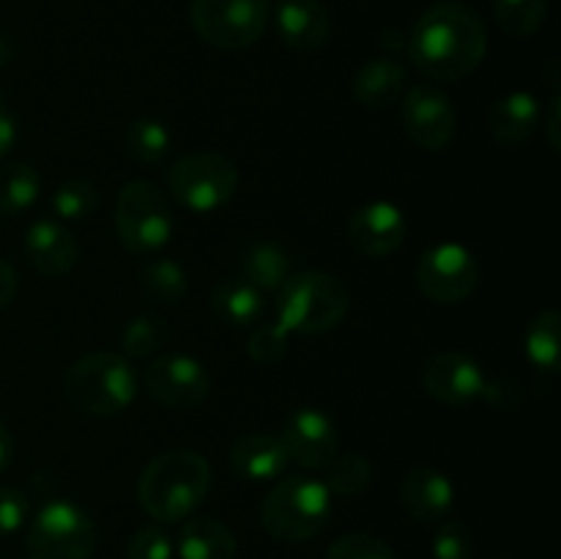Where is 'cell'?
Returning a JSON list of instances; mask_svg holds the SVG:
<instances>
[{
	"mask_svg": "<svg viewBox=\"0 0 561 559\" xmlns=\"http://www.w3.org/2000/svg\"><path fill=\"white\" fill-rule=\"evenodd\" d=\"M170 340V327L159 312H140L121 332V351L126 360H148Z\"/></svg>",
	"mask_w": 561,
	"mask_h": 559,
	"instance_id": "28",
	"label": "cell"
},
{
	"mask_svg": "<svg viewBox=\"0 0 561 559\" xmlns=\"http://www.w3.org/2000/svg\"><path fill=\"white\" fill-rule=\"evenodd\" d=\"M173 137L159 118H135L126 129V151L140 164H162L168 159Z\"/></svg>",
	"mask_w": 561,
	"mask_h": 559,
	"instance_id": "29",
	"label": "cell"
},
{
	"mask_svg": "<svg viewBox=\"0 0 561 559\" xmlns=\"http://www.w3.org/2000/svg\"><path fill=\"white\" fill-rule=\"evenodd\" d=\"M31 518V499L20 488H0V537L20 532Z\"/></svg>",
	"mask_w": 561,
	"mask_h": 559,
	"instance_id": "37",
	"label": "cell"
},
{
	"mask_svg": "<svg viewBox=\"0 0 561 559\" xmlns=\"http://www.w3.org/2000/svg\"><path fill=\"white\" fill-rule=\"evenodd\" d=\"M277 438L283 442L290 464L301 466L307 471L327 469L334 455L340 453V433L334 427L332 417L321 409H312V406L296 409L285 420Z\"/></svg>",
	"mask_w": 561,
	"mask_h": 559,
	"instance_id": "13",
	"label": "cell"
},
{
	"mask_svg": "<svg viewBox=\"0 0 561 559\" xmlns=\"http://www.w3.org/2000/svg\"><path fill=\"white\" fill-rule=\"evenodd\" d=\"M411 66L433 82H458L480 69L488 53V27L471 5L442 0L420 14L409 33Z\"/></svg>",
	"mask_w": 561,
	"mask_h": 559,
	"instance_id": "1",
	"label": "cell"
},
{
	"mask_svg": "<svg viewBox=\"0 0 561 559\" xmlns=\"http://www.w3.org/2000/svg\"><path fill=\"white\" fill-rule=\"evenodd\" d=\"M409 219L403 208L389 201H373L356 208L348 219V241L359 255L387 258L403 247Z\"/></svg>",
	"mask_w": 561,
	"mask_h": 559,
	"instance_id": "15",
	"label": "cell"
},
{
	"mask_svg": "<svg viewBox=\"0 0 561 559\" xmlns=\"http://www.w3.org/2000/svg\"><path fill=\"white\" fill-rule=\"evenodd\" d=\"M381 44L389 53H405V47H409V33L398 31V27H387L381 33Z\"/></svg>",
	"mask_w": 561,
	"mask_h": 559,
	"instance_id": "42",
	"label": "cell"
},
{
	"mask_svg": "<svg viewBox=\"0 0 561 559\" xmlns=\"http://www.w3.org/2000/svg\"><path fill=\"white\" fill-rule=\"evenodd\" d=\"M211 310L230 327H257L266 310V294L241 277H225L211 288Z\"/></svg>",
	"mask_w": 561,
	"mask_h": 559,
	"instance_id": "24",
	"label": "cell"
},
{
	"mask_svg": "<svg viewBox=\"0 0 561 559\" xmlns=\"http://www.w3.org/2000/svg\"><path fill=\"white\" fill-rule=\"evenodd\" d=\"M496 25L507 36L529 38L546 25L548 3L546 0H491Z\"/></svg>",
	"mask_w": 561,
	"mask_h": 559,
	"instance_id": "31",
	"label": "cell"
},
{
	"mask_svg": "<svg viewBox=\"0 0 561 559\" xmlns=\"http://www.w3.org/2000/svg\"><path fill=\"white\" fill-rule=\"evenodd\" d=\"M480 283V261L460 241H438L427 247L416 263V285L436 305H458L469 299Z\"/></svg>",
	"mask_w": 561,
	"mask_h": 559,
	"instance_id": "10",
	"label": "cell"
},
{
	"mask_svg": "<svg viewBox=\"0 0 561 559\" xmlns=\"http://www.w3.org/2000/svg\"><path fill=\"white\" fill-rule=\"evenodd\" d=\"M559 110H561V93L553 91L551 102H548V115H542V121H540V126L546 124L548 142H551L553 151H559V148H561V137H559Z\"/></svg>",
	"mask_w": 561,
	"mask_h": 559,
	"instance_id": "40",
	"label": "cell"
},
{
	"mask_svg": "<svg viewBox=\"0 0 561 559\" xmlns=\"http://www.w3.org/2000/svg\"><path fill=\"white\" fill-rule=\"evenodd\" d=\"M16 142V115L11 113L9 102L0 96V159L9 157Z\"/></svg>",
	"mask_w": 561,
	"mask_h": 559,
	"instance_id": "38",
	"label": "cell"
},
{
	"mask_svg": "<svg viewBox=\"0 0 561 559\" xmlns=\"http://www.w3.org/2000/svg\"><path fill=\"white\" fill-rule=\"evenodd\" d=\"M96 548V521L75 502L55 499L27 518V559H91Z\"/></svg>",
	"mask_w": 561,
	"mask_h": 559,
	"instance_id": "7",
	"label": "cell"
},
{
	"mask_svg": "<svg viewBox=\"0 0 561 559\" xmlns=\"http://www.w3.org/2000/svg\"><path fill=\"white\" fill-rule=\"evenodd\" d=\"M351 310V294L343 280L307 269L290 274L277 290V323L290 334H327L343 323Z\"/></svg>",
	"mask_w": 561,
	"mask_h": 559,
	"instance_id": "5",
	"label": "cell"
},
{
	"mask_svg": "<svg viewBox=\"0 0 561 559\" xmlns=\"http://www.w3.org/2000/svg\"><path fill=\"white\" fill-rule=\"evenodd\" d=\"M283 442L272 433H247L230 447V466L247 482H272L288 469Z\"/></svg>",
	"mask_w": 561,
	"mask_h": 559,
	"instance_id": "19",
	"label": "cell"
},
{
	"mask_svg": "<svg viewBox=\"0 0 561 559\" xmlns=\"http://www.w3.org/2000/svg\"><path fill=\"white\" fill-rule=\"evenodd\" d=\"M25 255L44 277H66L80 261V244L60 219L42 217L27 228Z\"/></svg>",
	"mask_w": 561,
	"mask_h": 559,
	"instance_id": "16",
	"label": "cell"
},
{
	"mask_svg": "<svg viewBox=\"0 0 561 559\" xmlns=\"http://www.w3.org/2000/svg\"><path fill=\"white\" fill-rule=\"evenodd\" d=\"M332 515V493L312 475H290L272 486L261 504V524L274 540L305 543L323 532Z\"/></svg>",
	"mask_w": 561,
	"mask_h": 559,
	"instance_id": "4",
	"label": "cell"
},
{
	"mask_svg": "<svg viewBox=\"0 0 561 559\" xmlns=\"http://www.w3.org/2000/svg\"><path fill=\"white\" fill-rule=\"evenodd\" d=\"M14 460V438H11V431L5 427V422L0 420V475L11 466Z\"/></svg>",
	"mask_w": 561,
	"mask_h": 559,
	"instance_id": "41",
	"label": "cell"
},
{
	"mask_svg": "<svg viewBox=\"0 0 561 559\" xmlns=\"http://www.w3.org/2000/svg\"><path fill=\"white\" fill-rule=\"evenodd\" d=\"M137 277H140V288L146 290L148 299L159 301V305H175L184 299L186 288H190L184 266L168 255H148L137 269Z\"/></svg>",
	"mask_w": 561,
	"mask_h": 559,
	"instance_id": "25",
	"label": "cell"
},
{
	"mask_svg": "<svg viewBox=\"0 0 561 559\" xmlns=\"http://www.w3.org/2000/svg\"><path fill=\"white\" fill-rule=\"evenodd\" d=\"M179 559H236V535L219 518H190L175 537Z\"/></svg>",
	"mask_w": 561,
	"mask_h": 559,
	"instance_id": "23",
	"label": "cell"
},
{
	"mask_svg": "<svg viewBox=\"0 0 561 559\" xmlns=\"http://www.w3.org/2000/svg\"><path fill=\"white\" fill-rule=\"evenodd\" d=\"M16 49H20V44H16L14 33L0 27V66H9L16 58Z\"/></svg>",
	"mask_w": 561,
	"mask_h": 559,
	"instance_id": "43",
	"label": "cell"
},
{
	"mask_svg": "<svg viewBox=\"0 0 561 559\" xmlns=\"http://www.w3.org/2000/svg\"><path fill=\"white\" fill-rule=\"evenodd\" d=\"M49 206L58 219H88L99 208V186L88 179H69L53 192Z\"/></svg>",
	"mask_w": 561,
	"mask_h": 559,
	"instance_id": "32",
	"label": "cell"
},
{
	"mask_svg": "<svg viewBox=\"0 0 561 559\" xmlns=\"http://www.w3.org/2000/svg\"><path fill=\"white\" fill-rule=\"evenodd\" d=\"M142 389L168 409H195L211 392V376L190 354H164L142 370Z\"/></svg>",
	"mask_w": 561,
	"mask_h": 559,
	"instance_id": "12",
	"label": "cell"
},
{
	"mask_svg": "<svg viewBox=\"0 0 561 559\" xmlns=\"http://www.w3.org/2000/svg\"><path fill=\"white\" fill-rule=\"evenodd\" d=\"M294 274V261L277 241H250L239 255V277L261 294H277Z\"/></svg>",
	"mask_w": 561,
	"mask_h": 559,
	"instance_id": "22",
	"label": "cell"
},
{
	"mask_svg": "<svg viewBox=\"0 0 561 559\" xmlns=\"http://www.w3.org/2000/svg\"><path fill=\"white\" fill-rule=\"evenodd\" d=\"M211 491V466L197 449L173 447L153 455L137 480V502L157 524L186 521Z\"/></svg>",
	"mask_w": 561,
	"mask_h": 559,
	"instance_id": "2",
	"label": "cell"
},
{
	"mask_svg": "<svg viewBox=\"0 0 561 559\" xmlns=\"http://www.w3.org/2000/svg\"><path fill=\"white\" fill-rule=\"evenodd\" d=\"M272 20L268 0H192L190 22L214 49L239 53L266 33Z\"/></svg>",
	"mask_w": 561,
	"mask_h": 559,
	"instance_id": "9",
	"label": "cell"
},
{
	"mask_svg": "<svg viewBox=\"0 0 561 559\" xmlns=\"http://www.w3.org/2000/svg\"><path fill=\"white\" fill-rule=\"evenodd\" d=\"M140 389L135 367L124 354L96 351L71 362L64 373V395L85 417H115L131 406Z\"/></svg>",
	"mask_w": 561,
	"mask_h": 559,
	"instance_id": "3",
	"label": "cell"
},
{
	"mask_svg": "<svg viewBox=\"0 0 561 559\" xmlns=\"http://www.w3.org/2000/svg\"><path fill=\"white\" fill-rule=\"evenodd\" d=\"M485 373L474 356L463 351H442L422 367V387L444 406H466L485 392Z\"/></svg>",
	"mask_w": 561,
	"mask_h": 559,
	"instance_id": "14",
	"label": "cell"
},
{
	"mask_svg": "<svg viewBox=\"0 0 561 559\" xmlns=\"http://www.w3.org/2000/svg\"><path fill=\"white\" fill-rule=\"evenodd\" d=\"M113 223L124 250L148 258L157 255L173 236V208L159 186L146 179H135L121 186Z\"/></svg>",
	"mask_w": 561,
	"mask_h": 559,
	"instance_id": "6",
	"label": "cell"
},
{
	"mask_svg": "<svg viewBox=\"0 0 561 559\" xmlns=\"http://www.w3.org/2000/svg\"><path fill=\"white\" fill-rule=\"evenodd\" d=\"M42 192V179L25 162L0 164V214L16 217L33 208Z\"/></svg>",
	"mask_w": 561,
	"mask_h": 559,
	"instance_id": "27",
	"label": "cell"
},
{
	"mask_svg": "<svg viewBox=\"0 0 561 559\" xmlns=\"http://www.w3.org/2000/svg\"><path fill=\"white\" fill-rule=\"evenodd\" d=\"M405 88V66L392 55H378L359 66L351 91L354 99L367 110H383L400 99Z\"/></svg>",
	"mask_w": 561,
	"mask_h": 559,
	"instance_id": "20",
	"label": "cell"
},
{
	"mask_svg": "<svg viewBox=\"0 0 561 559\" xmlns=\"http://www.w3.org/2000/svg\"><path fill=\"white\" fill-rule=\"evenodd\" d=\"M175 543L162 524H142L126 543V559H173Z\"/></svg>",
	"mask_w": 561,
	"mask_h": 559,
	"instance_id": "35",
	"label": "cell"
},
{
	"mask_svg": "<svg viewBox=\"0 0 561 559\" xmlns=\"http://www.w3.org/2000/svg\"><path fill=\"white\" fill-rule=\"evenodd\" d=\"M327 559H398L392 546L376 535H365V532H351V535L337 537L329 546Z\"/></svg>",
	"mask_w": 561,
	"mask_h": 559,
	"instance_id": "34",
	"label": "cell"
},
{
	"mask_svg": "<svg viewBox=\"0 0 561 559\" xmlns=\"http://www.w3.org/2000/svg\"><path fill=\"white\" fill-rule=\"evenodd\" d=\"M542 121V104L537 102L535 93L513 91L499 99L488 113V126L493 137L507 146H520L537 132Z\"/></svg>",
	"mask_w": 561,
	"mask_h": 559,
	"instance_id": "21",
	"label": "cell"
},
{
	"mask_svg": "<svg viewBox=\"0 0 561 559\" xmlns=\"http://www.w3.org/2000/svg\"><path fill=\"white\" fill-rule=\"evenodd\" d=\"M376 477L370 458H365L362 453H343L334 455L332 464L327 466V482L329 493H337V497H359L362 491H367Z\"/></svg>",
	"mask_w": 561,
	"mask_h": 559,
	"instance_id": "30",
	"label": "cell"
},
{
	"mask_svg": "<svg viewBox=\"0 0 561 559\" xmlns=\"http://www.w3.org/2000/svg\"><path fill=\"white\" fill-rule=\"evenodd\" d=\"M526 356L542 373H557L561 360V316L559 310H542L526 327Z\"/></svg>",
	"mask_w": 561,
	"mask_h": 559,
	"instance_id": "26",
	"label": "cell"
},
{
	"mask_svg": "<svg viewBox=\"0 0 561 559\" xmlns=\"http://www.w3.org/2000/svg\"><path fill=\"white\" fill-rule=\"evenodd\" d=\"M274 27L285 47L296 53H316L332 36V16L321 0H279Z\"/></svg>",
	"mask_w": 561,
	"mask_h": 559,
	"instance_id": "17",
	"label": "cell"
},
{
	"mask_svg": "<svg viewBox=\"0 0 561 559\" xmlns=\"http://www.w3.org/2000/svg\"><path fill=\"white\" fill-rule=\"evenodd\" d=\"M168 195L181 208L208 214L233 201L239 190V168L217 151H192L168 168Z\"/></svg>",
	"mask_w": 561,
	"mask_h": 559,
	"instance_id": "8",
	"label": "cell"
},
{
	"mask_svg": "<svg viewBox=\"0 0 561 559\" xmlns=\"http://www.w3.org/2000/svg\"><path fill=\"white\" fill-rule=\"evenodd\" d=\"M474 535L463 521H444L433 535V557L436 559H471Z\"/></svg>",
	"mask_w": 561,
	"mask_h": 559,
	"instance_id": "36",
	"label": "cell"
},
{
	"mask_svg": "<svg viewBox=\"0 0 561 559\" xmlns=\"http://www.w3.org/2000/svg\"><path fill=\"white\" fill-rule=\"evenodd\" d=\"M288 340L290 332L283 323H257V327L252 329L250 340H247V354H250V360H255L257 365H274V362L283 360L285 351H288Z\"/></svg>",
	"mask_w": 561,
	"mask_h": 559,
	"instance_id": "33",
	"label": "cell"
},
{
	"mask_svg": "<svg viewBox=\"0 0 561 559\" xmlns=\"http://www.w3.org/2000/svg\"><path fill=\"white\" fill-rule=\"evenodd\" d=\"M403 129L414 146L425 151H444L458 135L455 102L436 82H416L400 104Z\"/></svg>",
	"mask_w": 561,
	"mask_h": 559,
	"instance_id": "11",
	"label": "cell"
},
{
	"mask_svg": "<svg viewBox=\"0 0 561 559\" xmlns=\"http://www.w3.org/2000/svg\"><path fill=\"white\" fill-rule=\"evenodd\" d=\"M400 502L411 518L436 524L449 515L455 504V486L444 471L433 466H416L400 482Z\"/></svg>",
	"mask_w": 561,
	"mask_h": 559,
	"instance_id": "18",
	"label": "cell"
},
{
	"mask_svg": "<svg viewBox=\"0 0 561 559\" xmlns=\"http://www.w3.org/2000/svg\"><path fill=\"white\" fill-rule=\"evenodd\" d=\"M16 288H20V277H16V269L11 266L5 258H0V310L14 301Z\"/></svg>",
	"mask_w": 561,
	"mask_h": 559,
	"instance_id": "39",
	"label": "cell"
}]
</instances>
